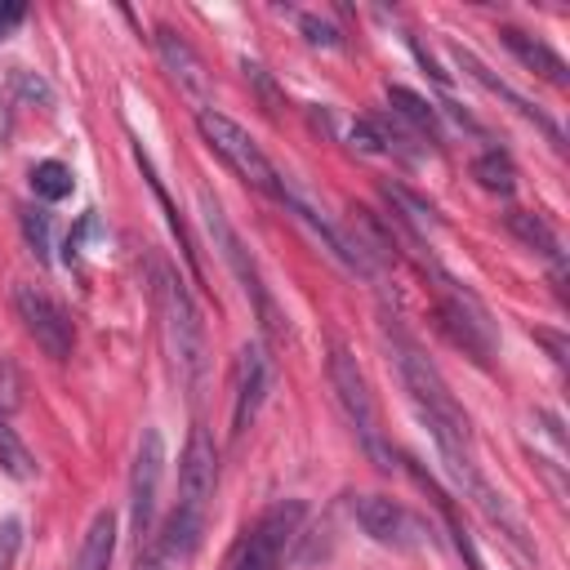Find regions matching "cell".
Segmentation results:
<instances>
[{
  "label": "cell",
  "instance_id": "cell-4",
  "mask_svg": "<svg viewBox=\"0 0 570 570\" xmlns=\"http://www.w3.org/2000/svg\"><path fill=\"white\" fill-rule=\"evenodd\" d=\"M307 517V503L303 499H281L272 503L232 548L227 557V570H281V557L285 548L298 539V525Z\"/></svg>",
  "mask_w": 570,
  "mask_h": 570
},
{
  "label": "cell",
  "instance_id": "cell-23",
  "mask_svg": "<svg viewBox=\"0 0 570 570\" xmlns=\"http://www.w3.org/2000/svg\"><path fill=\"white\" fill-rule=\"evenodd\" d=\"M18 223H22V236H27L31 254L45 263V258H49V245H53V236H49V214L36 209V205H22V209H18Z\"/></svg>",
  "mask_w": 570,
  "mask_h": 570
},
{
  "label": "cell",
  "instance_id": "cell-5",
  "mask_svg": "<svg viewBox=\"0 0 570 570\" xmlns=\"http://www.w3.org/2000/svg\"><path fill=\"white\" fill-rule=\"evenodd\" d=\"M165 334H169V352H174V365H178V379L187 383V392L196 396L200 383H205V321L187 294V285L178 276H165Z\"/></svg>",
  "mask_w": 570,
  "mask_h": 570
},
{
  "label": "cell",
  "instance_id": "cell-24",
  "mask_svg": "<svg viewBox=\"0 0 570 570\" xmlns=\"http://www.w3.org/2000/svg\"><path fill=\"white\" fill-rule=\"evenodd\" d=\"M18 548H22V521L18 517H4L0 521V570H13Z\"/></svg>",
  "mask_w": 570,
  "mask_h": 570
},
{
  "label": "cell",
  "instance_id": "cell-3",
  "mask_svg": "<svg viewBox=\"0 0 570 570\" xmlns=\"http://www.w3.org/2000/svg\"><path fill=\"white\" fill-rule=\"evenodd\" d=\"M196 129H200V138L232 165L236 178H245L249 187H258V191H267V196L281 200L285 183H281L276 165L263 156V147H258L232 116H223V111H214V107H200V111H196Z\"/></svg>",
  "mask_w": 570,
  "mask_h": 570
},
{
  "label": "cell",
  "instance_id": "cell-30",
  "mask_svg": "<svg viewBox=\"0 0 570 570\" xmlns=\"http://www.w3.org/2000/svg\"><path fill=\"white\" fill-rule=\"evenodd\" d=\"M22 18H27V9H22V4H0V36H9Z\"/></svg>",
  "mask_w": 570,
  "mask_h": 570
},
{
  "label": "cell",
  "instance_id": "cell-21",
  "mask_svg": "<svg viewBox=\"0 0 570 570\" xmlns=\"http://www.w3.org/2000/svg\"><path fill=\"white\" fill-rule=\"evenodd\" d=\"M0 468H4L13 481H31V476H36V454H31L27 441L13 432L9 414H0Z\"/></svg>",
  "mask_w": 570,
  "mask_h": 570
},
{
  "label": "cell",
  "instance_id": "cell-1",
  "mask_svg": "<svg viewBox=\"0 0 570 570\" xmlns=\"http://www.w3.org/2000/svg\"><path fill=\"white\" fill-rule=\"evenodd\" d=\"M218 490V450L205 428H191L178 463V503L165 521V530L151 539V548L138 557V570H169L174 561H187L205 534L209 508Z\"/></svg>",
  "mask_w": 570,
  "mask_h": 570
},
{
  "label": "cell",
  "instance_id": "cell-12",
  "mask_svg": "<svg viewBox=\"0 0 570 570\" xmlns=\"http://www.w3.org/2000/svg\"><path fill=\"white\" fill-rule=\"evenodd\" d=\"M267 387H272V361H267L263 343H245V347H240V356H236V401H232V436H240V432H245V428L254 423V414H258V405H263Z\"/></svg>",
  "mask_w": 570,
  "mask_h": 570
},
{
  "label": "cell",
  "instance_id": "cell-28",
  "mask_svg": "<svg viewBox=\"0 0 570 570\" xmlns=\"http://www.w3.org/2000/svg\"><path fill=\"white\" fill-rule=\"evenodd\" d=\"M245 76H249V80H254V89H258V94H263V102H267V111H272V116H276V111H281V94H276V85H272V80H267V71H263V67H258V62H249V58H245Z\"/></svg>",
  "mask_w": 570,
  "mask_h": 570
},
{
  "label": "cell",
  "instance_id": "cell-6",
  "mask_svg": "<svg viewBox=\"0 0 570 570\" xmlns=\"http://www.w3.org/2000/svg\"><path fill=\"white\" fill-rule=\"evenodd\" d=\"M160 476H165V436L160 428H142L129 472V534L138 557L156 539V508H160Z\"/></svg>",
  "mask_w": 570,
  "mask_h": 570
},
{
  "label": "cell",
  "instance_id": "cell-15",
  "mask_svg": "<svg viewBox=\"0 0 570 570\" xmlns=\"http://www.w3.org/2000/svg\"><path fill=\"white\" fill-rule=\"evenodd\" d=\"M111 557H116V517L98 512L85 530V543H80L71 570H111Z\"/></svg>",
  "mask_w": 570,
  "mask_h": 570
},
{
  "label": "cell",
  "instance_id": "cell-31",
  "mask_svg": "<svg viewBox=\"0 0 570 570\" xmlns=\"http://www.w3.org/2000/svg\"><path fill=\"white\" fill-rule=\"evenodd\" d=\"M410 49H414V53H419V62H423V67H428V71H432V76H436V80H441V85H445V80H450V71H441V67H436V62H432V53H428V49H423V45H419V40H410Z\"/></svg>",
  "mask_w": 570,
  "mask_h": 570
},
{
  "label": "cell",
  "instance_id": "cell-22",
  "mask_svg": "<svg viewBox=\"0 0 570 570\" xmlns=\"http://www.w3.org/2000/svg\"><path fill=\"white\" fill-rule=\"evenodd\" d=\"M31 187L40 200H62V196H71V169L62 160H40L31 169Z\"/></svg>",
  "mask_w": 570,
  "mask_h": 570
},
{
  "label": "cell",
  "instance_id": "cell-10",
  "mask_svg": "<svg viewBox=\"0 0 570 570\" xmlns=\"http://www.w3.org/2000/svg\"><path fill=\"white\" fill-rule=\"evenodd\" d=\"M352 517L374 543L396 548V552H410L428 539V525L410 508H401L396 499H383V494H352Z\"/></svg>",
  "mask_w": 570,
  "mask_h": 570
},
{
  "label": "cell",
  "instance_id": "cell-19",
  "mask_svg": "<svg viewBox=\"0 0 570 570\" xmlns=\"http://www.w3.org/2000/svg\"><path fill=\"white\" fill-rule=\"evenodd\" d=\"M472 178H476L485 191H499V196H512V191H517V165H512V156L499 151V147H490V151H481V156L472 160Z\"/></svg>",
  "mask_w": 570,
  "mask_h": 570
},
{
  "label": "cell",
  "instance_id": "cell-13",
  "mask_svg": "<svg viewBox=\"0 0 570 570\" xmlns=\"http://www.w3.org/2000/svg\"><path fill=\"white\" fill-rule=\"evenodd\" d=\"M156 53H160V62L169 67V76L191 94V98H209V71H205V62H200V53L174 31V27H156Z\"/></svg>",
  "mask_w": 570,
  "mask_h": 570
},
{
  "label": "cell",
  "instance_id": "cell-27",
  "mask_svg": "<svg viewBox=\"0 0 570 570\" xmlns=\"http://www.w3.org/2000/svg\"><path fill=\"white\" fill-rule=\"evenodd\" d=\"M352 147L365 151V156H379V151H383V134H379V125H374V120H356V125H352Z\"/></svg>",
  "mask_w": 570,
  "mask_h": 570
},
{
  "label": "cell",
  "instance_id": "cell-18",
  "mask_svg": "<svg viewBox=\"0 0 570 570\" xmlns=\"http://www.w3.org/2000/svg\"><path fill=\"white\" fill-rule=\"evenodd\" d=\"M134 156H138V165H142V178H147V187H151V196H156V205L165 209V218H169V232L178 236V245H183V258H187V267H191V276H200V258H196V240L187 236V223H183V214L174 209V200H169V191L160 187V178H156V169H151V160L142 156V147H134Z\"/></svg>",
  "mask_w": 570,
  "mask_h": 570
},
{
  "label": "cell",
  "instance_id": "cell-9",
  "mask_svg": "<svg viewBox=\"0 0 570 570\" xmlns=\"http://www.w3.org/2000/svg\"><path fill=\"white\" fill-rule=\"evenodd\" d=\"M441 285H445V298L436 303V325H441V334H445L454 347H463L476 365H490L494 338H490V321H485L481 303H476L468 289H459L450 276H441Z\"/></svg>",
  "mask_w": 570,
  "mask_h": 570
},
{
  "label": "cell",
  "instance_id": "cell-7",
  "mask_svg": "<svg viewBox=\"0 0 570 570\" xmlns=\"http://www.w3.org/2000/svg\"><path fill=\"white\" fill-rule=\"evenodd\" d=\"M330 383H334L338 405H343L347 423L356 428L361 445H365V450L379 459V468H392V463H387L392 454L383 450V436H379V405H374L370 379H365V370L356 365V356H352L343 343H334V352H330Z\"/></svg>",
  "mask_w": 570,
  "mask_h": 570
},
{
  "label": "cell",
  "instance_id": "cell-11",
  "mask_svg": "<svg viewBox=\"0 0 570 570\" xmlns=\"http://www.w3.org/2000/svg\"><path fill=\"white\" fill-rule=\"evenodd\" d=\"M13 307H18L27 334L36 338V347H40L45 356H53V361L71 356V321L62 316V307H58L40 285L18 281V285H13Z\"/></svg>",
  "mask_w": 570,
  "mask_h": 570
},
{
  "label": "cell",
  "instance_id": "cell-20",
  "mask_svg": "<svg viewBox=\"0 0 570 570\" xmlns=\"http://www.w3.org/2000/svg\"><path fill=\"white\" fill-rule=\"evenodd\" d=\"M387 102H392V116H401V120H410L419 134H428L432 142H436V111H432V102H423L414 89H405V85H387Z\"/></svg>",
  "mask_w": 570,
  "mask_h": 570
},
{
  "label": "cell",
  "instance_id": "cell-14",
  "mask_svg": "<svg viewBox=\"0 0 570 570\" xmlns=\"http://www.w3.org/2000/svg\"><path fill=\"white\" fill-rule=\"evenodd\" d=\"M499 36H503V45L534 71V76H543L548 85H557V89H566L570 85V71H566V62H561V53H552L543 40H534V36H525L521 27H499Z\"/></svg>",
  "mask_w": 570,
  "mask_h": 570
},
{
  "label": "cell",
  "instance_id": "cell-17",
  "mask_svg": "<svg viewBox=\"0 0 570 570\" xmlns=\"http://www.w3.org/2000/svg\"><path fill=\"white\" fill-rule=\"evenodd\" d=\"M503 223H508V232H512L521 245H530L534 254H543V258L561 263V240H557V232H552L539 214H530V209H508V214H503Z\"/></svg>",
  "mask_w": 570,
  "mask_h": 570
},
{
  "label": "cell",
  "instance_id": "cell-26",
  "mask_svg": "<svg viewBox=\"0 0 570 570\" xmlns=\"http://www.w3.org/2000/svg\"><path fill=\"white\" fill-rule=\"evenodd\" d=\"M298 27H303V36H307L312 45H325V49H334V45H338V31H334L325 18H316V13H303V18H298Z\"/></svg>",
  "mask_w": 570,
  "mask_h": 570
},
{
  "label": "cell",
  "instance_id": "cell-25",
  "mask_svg": "<svg viewBox=\"0 0 570 570\" xmlns=\"http://www.w3.org/2000/svg\"><path fill=\"white\" fill-rule=\"evenodd\" d=\"M22 392V383H18V370L9 365V361H0V414H13L18 410V396Z\"/></svg>",
  "mask_w": 570,
  "mask_h": 570
},
{
  "label": "cell",
  "instance_id": "cell-8",
  "mask_svg": "<svg viewBox=\"0 0 570 570\" xmlns=\"http://www.w3.org/2000/svg\"><path fill=\"white\" fill-rule=\"evenodd\" d=\"M200 214H205V227H209V236H214V249L223 254V263L232 267V276H236V281H240V289H245V298L258 307L263 325L272 330V325H276V312H272V298H267V289H263V281H258V267H254V258H249L245 240L236 236V227L227 223L223 205H218L209 191H200Z\"/></svg>",
  "mask_w": 570,
  "mask_h": 570
},
{
  "label": "cell",
  "instance_id": "cell-16",
  "mask_svg": "<svg viewBox=\"0 0 570 570\" xmlns=\"http://www.w3.org/2000/svg\"><path fill=\"white\" fill-rule=\"evenodd\" d=\"M454 62H459V67H463V71H468V76H472V80H481V85H485V89H490V94H499V98H508V102H512V107H517V111H521V116H530V120H534V125H543V129H548V138H552V142H561V129H557V125H552V120H548V116H543V111H539V107H530V102H525V98H521V94H512V89H508V85H503V80H494V76H490V71H485V67H481V62H476V58H472V53H468V49H459V45H454Z\"/></svg>",
  "mask_w": 570,
  "mask_h": 570
},
{
  "label": "cell",
  "instance_id": "cell-29",
  "mask_svg": "<svg viewBox=\"0 0 570 570\" xmlns=\"http://www.w3.org/2000/svg\"><path fill=\"white\" fill-rule=\"evenodd\" d=\"M534 338H539V343H543V347L552 352V361H557V365H566V338H561V334H548V330H534Z\"/></svg>",
  "mask_w": 570,
  "mask_h": 570
},
{
  "label": "cell",
  "instance_id": "cell-2",
  "mask_svg": "<svg viewBox=\"0 0 570 570\" xmlns=\"http://www.w3.org/2000/svg\"><path fill=\"white\" fill-rule=\"evenodd\" d=\"M383 334H387V343H392V356H396V370H401V383H405V392L414 396V405H419V414L423 419H436V423H450L454 432H463V436H472V428H468V414L459 410V401H454V392L445 387V379L436 374V365L423 356V347L396 325V321H387L383 325Z\"/></svg>",
  "mask_w": 570,
  "mask_h": 570
}]
</instances>
